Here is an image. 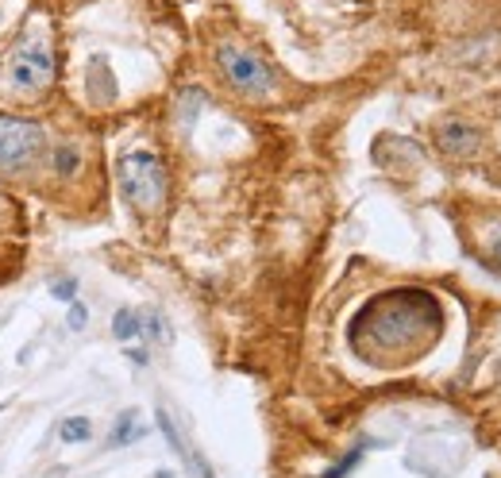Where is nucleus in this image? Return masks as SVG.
Here are the masks:
<instances>
[{
    "label": "nucleus",
    "instance_id": "f257e3e1",
    "mask_svg": "<svg viewBox=\"0 0 501 478\" xmlns=\"http://www.w3.org/2000/svg\"><path fill=\"white\" fill-rule=\"evenodd\" d=\"M440 301L424 290H390L351 320V347L375 367L405 363L440 340Z\"/></svg>",
    "mask_w": 501,
    "mask_h": 478
},
{
    "label": "nucleus",
    "instance_id": "f03ea898",
    "mask_svg": "<svg viewBox=\"0 0 501 478\" xmlns=\"http://www.w3.org/2000/svg\"><path fill=\"white\" fill-rule=\"evenodd\" d=\"M116 186L135 213L154 216L166 204V193H170V174H166L154 151H127L116 162Z\"/></svg>",
    "mask_w": 501,
    "mask_h": 478
},
{
    "label": "nucleus",
    "instance_id": "7ed1b4c3",
    "mask_svg": "<svg viewBox=\"0 0 501 478\" xmlns=\"http://www.w3.org/2000/svg\"><path fill=\"white\" fill-rule=\"evenodd\" d=\"M55 70H58V62H55V50H50L43 39H23V43L8 55V66H4V82L8 89L16 97L23 100H35V97H43L50 85H55Z\"/></svg>",
    "mask_w": 501,
    "mask_h": 478
},
{
    "label": "nucleus",
    "instance_id": "20e7f679",
    "mask_svg": "<svg viewBox=\"0 0 501 478\" xmlns=\"http://www.w3.org/2000/svg\"><path fill=\"white\" fill-rule=\"evenodd\" d=\"M216 70H220V77L239 97H251V100H263L278 89V77L270 70V62H263L255 50L236 47V43L216 47Z\"/></svg>",
    "mask_w": 501,
    "mask_h": 478
},
{
    "label": "nucleus",
    "instance_id": "39448f33",
    "mask_svg": "<svg viewBox=\"0 0 501 478\" xmlns=\"http://www.w3.org/2000/svg\"><path fill=\"white\" fill-rule=\"evenodd\" d=\"M47 151V132L23 116H0V170L20 174Z\"/></svg>",
    "mask_w": 501,
    "mask_h": 478
},
{
    "label": "nucleus",
    "instance_id": "423d86ee",
    "mask_svg": "<svg viewBox=\"0 0 501 478\" xmlns=\"http://www.w3.org/2000/svg\"><path fill=\"white\" fill-rule=\"evenodd\" d=\"M436 143H440V151H444V154H452V159H471V154H479L482 135L474 132L471 124L452 120V124H444V127H440Z\"/></svg>",
    "mask_w": 501,
    "mask_h": 478
},
{
    "label": "nucleus",
    "instance_id": "0eeeda50",
    "mask_svg": "<svg viewBox=\"0 0 501 478\" xmlns=\"http://www.w3.org/2000/svg\"><path fill=\"white\" fill-rule=\"evenodd\" d=\"M85 89H89V97H93L97 105L112 100L116 85H112V70H108V62H105V58H93V62L85 66Z\"/></svg>",
    "mask_w": 501,
    "mask_h": 478
},
{
    "label": "nucleus",
    "instance_id": "6e6552de",
    "mask_svg": "<svg viewBox=\"0 0 501 478\" xmlns=\"http://www.w3.org/2000/svg\"><path fill=\"white\" fill-rule=\"evenodd\" d=\"M143 436H147L143 417H139L135 409H127V413H120V421H116V429L108 436V448H127V444L143 440Z\"/></svg>",
    "mask_w": 501,
    "mask_h": 478
},
{
    "label": "nucleus",
    "instance_id": "1a4fd4ad",
    "mask_svg": "<svg viewBox=\"0 0 501 478\" xmlns=\"http://www.w3.org/2000/svg\"><path fill=\"white\" fill-rule=\"evenodd\" d=\"M50 166H55L58 178H73L77 166H82V154H77L73 143H58L55 151H50Z\"/></svg>",
    "mask_w": 501,
    "mask_h": 478
},
{
    "label": "nucleus",
    "instance_id": "9d476101",
    "mask_svg": "<svg viewBox=\"0 0 501 478\" xmlns=\"http://www.w3.org/2000/svg\"><path fill=\"white\" fill-rule=\"evenodd\" d=\"M139 335H151V340H159V343H170V325H166V317L159 313V309L139 313Z\"/></svg>",
    "mask_w": 501,
    "mask_h": 478
},
{
    "label": "nucleus",
    "instance_id": "9b49d317",
    "mask_svg": "<svg viewBox=\"0 0 501 478\" xmlns=\"http://www.w3.org/2000/svg\"><path fill=\"white\" fill-rule=\"evenodd\" d=\"M58 436L66 444H85L89 436H93V421H89V417H66L58 424Z\"/></svg>",
    "mask_w": 501,
    "mask_h": 478
},
{
    "label": "nucleus",
    "instance_id": "f8f14e48",
    "mask_svg": "<svg viewBox=\"0 0 501 478\" xmlns=\"http://www.w3.org/2000/svg\"><path fill=\"white\" fill-rule=\"evenodd\" d=\"M112 335L116 340H139V313L135 309H120L112 317Z\"/></svg>",
    "mask_w": 501,
    "mask_h": 478
},
{
    "label": "nucleus",
    "instance_id": "ddd939ff",
    "mask_svg": "<svg viewBox=\"0 0 501 478\" xmlns=\"http://www.w3.org/2000/svg\"><path fill=\"white\" fill-rule=\"evenodd\" d=\"M358 459H363V451H351L347 459H340V467H332V471H324V478H347L355 467H358Z\"/></svg>",
    "mask_w": 501,
    "mask_h": 478
},
{
    "label": "nucleus",
    "instance_id": "4468645a",
    "mask_svg": "<svg viewBox=\"0 0 501 478\" xmlns=\"http://www.w3.org/2000/svg\"><path fill=\"white\" fill-rule=\"evenodd\" d=\"M50 297H58V301H73L77 297V278H62L50 286Z\"/></svg>",
    "mask_w": 501,
    "mask_h": 478
},
{
    "label": "nucleus",
    "instance_id": "2eb2a0df",
    "mask_svg": "<svg viewBox=\"0 0 501 478\" xmlns=\"http://www.w3.org/2000/svg\"><path fill=\"white\" fill-rule=\"evenodd\" d=\"M70 328H85V320H89V309L82 301H70Z\"/></svg>",
    "mask_w": 501,
    "mask_h": 478
},
{
    "label": "nucleus",
    "instance_id": "dca6fc26",
    "mask_svg": "<svg viewBox=\"0 0 501 478\" xmlns=\"http://www.w3.org/2000/svg\"><path fill=\"white\" fill-rule=\"evenodd\" d=\"M490 263L501 270V224L494 228V239H490Z\"/></svg>",
    "mask_w": 501,
    "mask_h": 478
},
{
    "label": "nucleus",
    "instance_id": "f3484780",
    "mask_svg": "<svg viewBox=\"0 0 501 478\" xmlns=\"http://www.w3.org/2000/svg\"><path fill=\"white\" fill-rule=\"evenodd\" d=\"M193 471H197L201 478H216V474L209 471V463H204V459H193Z\"/></svg>",
    "mask_w": 501,
    "mask_h": 478
},
{
    "label": "nucleus",
    "instance_id": "a211bd4d",
    "mask_svg": "<svg viewBox=\"0 0 501 478\" xmlns=\"http://www.w3.org/2000/svg\"><path fill=\"white\" fill-rule=\"evenodd\" d=\"M154 478H174V471H159V474H154Z\"/></svg>",
    "mask_w": 501,
    "mask_h": 478
}]
</instances>
